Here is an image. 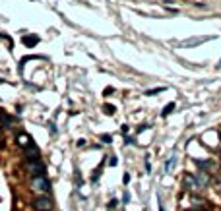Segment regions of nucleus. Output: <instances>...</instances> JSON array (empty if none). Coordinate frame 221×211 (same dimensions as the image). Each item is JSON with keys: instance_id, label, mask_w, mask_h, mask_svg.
Masks as SVG:
<instances>
[{"instance_id": "nucleus-1", "label": "nucleus", "mask_w": 221, "mask_h": 211, "mask_svg": "<svg viewBox=\"0 0 221 211\" xmlns=\"http://www.w3.org/2000/svg\"><path fill=\"white\" fill-rule=\"evenodd\" d=\"M31 190L37 192V194H49L51 182H49V178H47L45 174H43V176H35V178L31 180Z\"/></svg>"}, {"instance_id": "nucleus-2", "label": "nucleus", "mask_w": 221, "mask_h": 211, "mask_svg": "<svg viewBox=\"0 0 221 211\" xmlns=\"http://www.w3.org/2000/svg\"><path fill=\"white\" fill-rule=\"evenodd\" d=\"M25 169L33 174V178H35V176H43V174H45V165H43L41 159H29L27 163H25Z\"/></svg>"}, {"instance_id": "nucleus-3", "label": "nucleus", "mask_w": 221, "mask_h": 211, "mask_svg": "<svg viewBox=\"0 0 221 211\" xmlns=\"http://www.w3.org/2000/svg\"><path fill=\"white\" fill-rule=\"evenodd\" d=\"M184 192H190V194H196V192H202L198 186V182H196V178H194V174H184Z\"/></svg>"}, {"instance_id": "nucleus-4", "label": "nucleus", "mask_w": 221, "mask_h": 211, "mask_svg": "<svg viewBox=\"0 0 221 211\" xmlns=\"http://www.w3.org/2000/svg\"><path fill=\"white\" fill-rule=\"evenodd\" d=\"M33 207H35L37 211H51L52 202H51V197L49 196H39L35 202H33Z\"/></svg>"}, {"instance_id": "nucleus-5", "label": "nucleus", "mask_w": 221, "mask_h": 211, "mask_svg": "<svg viewBox=\"0 0 221 211\" xmlns=\"http://www.w3.org/2000/svg\"><path fill=\"white\" fill-rule=\"evenodd\" d=\"M194 178H196V182H198L200 190H204V188L210 186V173H204V170H200V173L194 174Z\"/></svg>"}, {"instance_id": "nucleus-6", "label": "nucleus", "mask_w": 221, "mask_h": 211, "mask_svg": "<svg viewBox=\"0 0 221 211\" xmlns=\"http://www.w3.org/2000/svg\"><path fill=\"white\" fill-rule=\"evenodd\" d=\"M18 143L23 147V149H27L29 145H33V140L27 136V134H18Z\"/></svg>"}, {"instance_id": "nucleus-7", "label": "nucleus", "mask_w": 221, "mask_h": 211, "mask_svg": "<svg viewBox=\"0 0 221 211\" xmlns=\"http://www.w3.org/2000/svg\"><path fill=\"white\" fill-rule=\"evenodd\" d=\"M25 155H27V157H33V155H35V157H39V149H37L35 143H33V145H29L27 149H25Z\"/></svg>"}, {"instance_id": "nucleus-8", "label": "nucleus", "mask_w": 221, "mask_h": 211, "mask_svg": "<svg viewBox=\"0 0 221 211\" xmlns=\"http://www.w3.org/2000/svg\"><path fill=\"white\" fill-rule=\"evenodd\" d=\"M175 163H177V157H175V155H171V157H169V161L165 163V170H167V173L171 170V167H175Z\"/></svg>"}, {"instance_id": "nucleus-9", "label": "nucleus", "mask_w": 221, "mask_h": 211, "mask_svg": "<svg viewBox=\"0 0 221 211\" xmlns=\"http://www.w3.org/2000/svg\"><path fill=\"white\" fill-rule=\"evenodd\" d=\"M0 122H4V126H10V124H12V118L2 110V113H0Z\"/></svg>"}, {"instance_id": "nucleus-10", "label": "nucleus", "mask_w": 221, "mask_h": 211, "mask_svg": "<svg viewBox=\"0 0 221 211\" xmlns=\"http://www.w3.org/2000/svg\"><path fill=\"white\" fill-rule=\"evenodd\" d=\"M101 170H103V163L99 165V167H97V170L93 173V176H91V180H93V182H97V180H99V176H101Z\"/></svg>"}, {"instance_id": "nucleus-11", "label": "nucleus", "mask_w": 221, "mask_h": 211, "mask_svg": "<svg viewBox=\"0 0 221 211\" xmlns=\"http://www.w3.org/2000/svg\"><path fill=\"white\" fill-rule=\"evenodd\" d=\"M171 110H175V103H169V105H167V107L165 108H163V116H167V114H171Z\"/></svg>"}, {"instance_id": "nucleus-12", "label": "nucleus", "mask_w": 221, "mask_h": 211, "mask_svg": "<svg viewBox=\"0 0 221 211\" xmlns=\"http://www.w3.org/2000/svg\"><path fill=\"white\" fill-rule=\"evenodd\" d=\"M23 43H25V45H35V43H37V37H25V39H23Z\"/></svg>"}, {"instance_id": "nucleus-13", "label": "nucleus", "mask_w": 221, "mask_h": 211, "mask_svg": "<svg viewBox=\"0 0 221 211\" xmlns=\"http://www.w3.org/2000/svg\"><path fill=\"white\" fill-rule=\"evenodd\" d=\"M122 182H124V184H128V182H130V174H128V173L122 176Z\"/></svg>"}, {"instance_id": "nucleus-14", "label": "nucleus", "mask_w": 221, "mask_h": 211, "mask_svg": "<svg viewBox=\"0 0 221 211\" xmlns=\"http://www.w3.org/2000/svg\"><path fill=\"white\" fill-rule=\"evenodd\" d=\"M101 140H103V141H111V140H113V138H111L109 134H103V136H101Z\"/></svg>"}, {"instance_id": "nucleus-15", "label": "nucleus", "mask_w": 221, "mask_h": 211, "mask_svg": "<svg viewBox=\"0 0 221 211\" xmlns=\"http://www.w3.org/2000/svg\"><path fill=\"white\" fill-rule=\"evenodd\" d=\"M105 110H109V114H113V113H115V107H109V105H107Z\"/></svg>"}, {"instance_id": "nucleus-16", "label": "nucleus", "mask_w": 221, "mask_h": 211, "mask_svg": "<svg viewBox=\"0 0 221 211\" xmlns=\"http://www.w3.org/2000/svg\"><path fill=\"white\" fill-rule=\"evenodd\" d=\"M184 211H207V209H198V207H190V209H184Z\"/></svg>"}, {"instance_id": "nucleus-17", "label": "nucleus", "mask_w": 221, "mask_h": 211, "mask_svg": "<svg viewBox=\"0 0 221 211\" xmlns=\"http://www.w3.org/2000/svg\"><path fill=\"white\" fill-rule=\"evenodd\" d=\"M130 202V196H128V192H124V203H128Z\"/></svg>"}, {"instance_id": "nucleus-18", "label": "nucleus", "mask_w": 221, "mask_h": 211, "mask_svg": "<svg viewBox=\"0 0 221 211\" xmlns=\"http://www.w3.org/2000/svg\"><path fill=\"white\" fill-rule=\"evenodd\" d=\"M217 68H221V60H219V64H217Z\"/></svg>"}]
</instances>
